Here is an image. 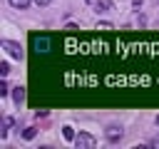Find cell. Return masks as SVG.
<instances>
[{"instance_id":"15","label":"cell","mask_w":159,"mask_h":149,"mask_svg":"<svg viewBox=\"0 0 159 149\" xmlns=\"http://www.w3.org/2000/svg\"><path fill=\"white\" fill-rule=\"evenodd\" d=\"M37 5H47V2H52V0H35Z\"/></svg>"},{"instance_id":"2","label":"cell","mask_w":159,"mask_h":149,"mask_svg":"<svg viewBox=\"0 0 159 149\" xmlns=\"http://www.w3.org/2000/svg\"><path fill=\"white\" fill-rule=\"evenodd\" d=\"M2 47L7 50V55L10 57H15V60H22V47H20V42H12V40H2Z\"/></svg>"},{"instance_id":"8","label":"cell","mask_w":159,"mask_h":149,"mask_svg":"<svg viewBox=\"0 0 159 149\" xmlns=\"http://www.w3.org/2000/svg\"><path fill=\"white\" fill-rule=\"evenodd\" d=\"M62 137H65L67 142H75V129H72V127H62Z\"/></svg>"},{"instance_id":"5","label":"cell","mask_w":159,"mask_h":149,"mask_svg":"<svg viewBox=\"0 0 159 149\" xmlns=\"http://www.w3.org/2000/svg\"><path fill=\"white\" fill-rule=\"evenodd\" d=\"M35 47H37V52H47L50 40H47V37H35Z\"/></svg>"},{"instance_id":"11","label":"cell","mask_w":159,"mask_h":149,"mask_svg":"<svg viewBox=\"0 0 159 149\" xmlns=\"http://www.w3.org/2000/svg\"><path fill=\"white\" fill-rule=\"evenodd\" d=\"M22 137H25V139H32V137H35V127H27V129L22 132Z\"/></svg>"},{"instance_id":"10","label":"cell","mask_w":159,"mask_h":149,"mask_svg":"<svg viewBox=\"0 0 159 149\" xmlns=\"http://www.w3.org/2000/svg\"><path fill=\"white\" fill-rule=\"evenodd\" d=\"M7 72H10V65L2 60V62H0V74H2V77H7Z\"/></svg>"},{"instance_id":"12","label":"cell","mask_w":159,"mask_h":149,"mask_svg":"<svg viewBox=\"0 0 159 149\" xmlns=\"http://www.w3.org/2000/svg\"><path fill=\"white\" fill-rule=\"evenodd\" d=\"M7 92H10V87H7V82H5V79H2V82H0V94H2V97H5V94H7Z\"/></svg>"},{"instance_id":"1","label":"cell","mask_w":159,"mask_h":149,"mask_svg":"<svg viewBox=\"0 0 159 149\" xmlns=\"http://www.w3.org/2000/svg\"><path fill=\"white\" fill-rule=\"evenodd\" d=\"M75 147H77V149H94V147H97V139H94L92 134H87V132H80V134L75 137Z\"/></svg>"},{"instance_id":"13","label":"cell","mask_w":159,"mask_h":149,"mask_svg":"<svg viewBox=\"0 0 159 149\" xmlns=\"http://www.w3.org/2000/svg\"><path fill=\"white\" fill-rule=\"evenodd\" d=\"M152 147H159V134H157V137L152 139Z\"/></svg>"},{"instance_id":"7","label":"cell","mask_w":159,"mask_h":149,"mask_svg":"<svg viewBox=\"0 0 159 149\" xmlns=\"http://www.w3.org/2000/svg\"><path fill=\"white\" fill-rule=\"evenodd\" d=\"M10 127H12V119H10V117H5V119H2V129H0V137H2V139L7 137V132H10Z\"/></svg>"},{"instance_id":"6","label":"cell","mask_w":159,"mask_h":149,"mask_svg":"<svg viewBox=\"0 0 159 149\" xmlns=\"http://www.w3.org/2000/svg\"><path fill=\"white\" fill-rule=\"evenodd\" d=\"M94 10L97 12H107V10H112V2L109 0H97L94 2Z\"/></svg>"},{"instance_id":"9","label":"cell","mask_w":159,"mask_h":149,"mask_svg":"<svg viewBox=\"0 0 159 149\" xmlns=\"http://www.w3.org/2000/svg\"><path fill=\"white\" fill-rule=\"evenodd\" d=\"M10 5H12V7H20V10H22V7H27V5H30V0H10Z\"/></svg>"},{"instance_id":"14","label":"cell","mask_w":159,"mask_h":149,"mask_svg":"<svg viewBox=\"0 0 159 149\" xmlns=\"http://www.w3.org/2000/svg\"><path fill=\"white\" fill-rule=\"evenodd\" d=\"M132 2H134V7H142V2H144V0H132Z\"/></svg>"},{"instance_id":"16","label":"cell","mask_w":159,"mask_h":149,"mask_svg":"<svg viewBox=\"0 0 159 149\" xmlns=\"http://www.w3.org/2000/svg\"><path fill=\"white\" fill-rule=\"evenodd\" d=\"M157 124H159V117H157Z\"/></svg>"},{"instance_id":"4","label":"cell","mask_w":159,"mask_h":149,"mask_svg":"<svg viewBox=\"0 0 159 149\" xmlns=\"http://www.w3.org/2000/svg\"><path fill=\"white\" fill-rule=\"evenodd\" d=\"M12 99H15V104L20 107V104L25 102V87H15V89H12Z\"/></svg>"},{"instance_id":"3","label":"cell","mask_w":159,"mask_h":149,"mask_svg":"<svg viewBox=\"0 0 159 149\" xmlns=\"http://www.w3.org/2000/svg\"><path fill=\"white\" fill-rule=\"evenodd\" d=\"M122 127H117V124H112V127H107V142H119L122 139Z\"/></svg>"}]
</instances>
